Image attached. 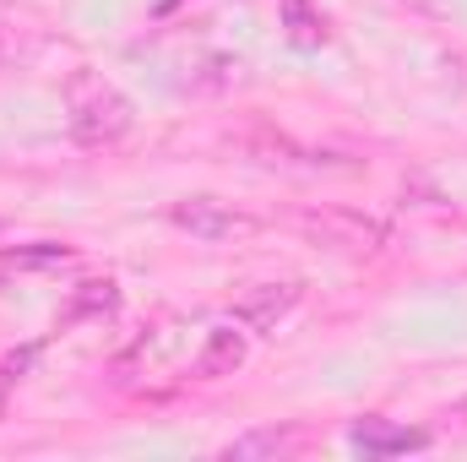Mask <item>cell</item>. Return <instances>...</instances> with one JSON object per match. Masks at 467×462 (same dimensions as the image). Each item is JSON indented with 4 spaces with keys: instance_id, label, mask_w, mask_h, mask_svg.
<instances>
[{
    "instance_id": "obj_4",
    "label": "cell",
    "mask_w": 467,
    "mask_h": 462,
    "mask_svg": "<svg viewBox=\"0 0 467 462\" xmlns=\"http://www.w3.org/2000/svg\"><path fill=\"white\" fill-rule=\"evenodd\" d=\"M299 283H266V289H255V294H244L239 299V310H234V321L239 327H250V332H272L294 305H299Z\"/></svg>"
},
{
    "instance_id": "obj_9",
    "label": "cell",
    "mask_w": 467,
    "mask_h": 462,
    "mask_svg": "<svg viewBox=\"0 0 467 462\" xmlns=\"http://www.w3.org/2000/svg\"><path fill=\"white\" fill-rule=\"evenodd\" d=\"M88 310H115V283H109V278H104V283H82L71 316H88Z\"/></svg>"
},
{
    "instance_id": "obj_7",
    "label": "cell",
    "mask_w": 467,
    "mask_h": 462,
    "mask_svg": "<svg viewBox=\"0 0 467 462\" xmlns=\"http://www.w3.org/2000/svg\"><path fill=\"white\" fill-rule=\"evenodd\" d=\"M283 27H288V44H299V49H316L327 38V22L310 0H283Z\"/></svg>"
},
{
    "instance_id": "obj_8",
    "label": "cell",
    "mask_w": 467,
    "mask_h": 462,
    "mask_svg": "<svg viewBox=\"0 0 467 462\" xmlns=\"http://www.w3.org/2000/svg\"><path fill=\"white\" fill-rule=\"evenodd\" d=\"M288 446V430H255V436H239L223 446V457L229 462H244V457H277Z\"/></svg>"
},
{
    "instance_id": "obj_10",
    "label": "cell",
    "mask_w": 467,
    "mask_h": 462,
    "mask_svg": "<svg viewBox=\"0 0 467 462\" xmlns=\"http://www.w3.org/2000/svg\"><path fill=\"white\" fill-rule=\"evenodd\" d=\"M457 414H462V419H467V403H462V408H457Z\"/></svg>"
},
{
    "instance_id": "obj_6",
    "label": "cell",
    "mask_w": 467,
    "mask_h": 462,
    "mask_svg": "<svg viewBox=\"0 0 467 462\" xmlns=\"http://www.w3.org/2000/svg\"><path fill=\"white\" fill-rule=\"evenodd\" d=\"M0 261H5L11 272H55V267H66V261H71V250H66V245H49V239H38V245L0 250Z\"/></svg>"
},
{
    "instance_id": "obj_5",
    "label": "cell",
    "mask_w": 467,
    "mask_h": 462,
    "mask_svg": "<svg viewBox=\"0 0 467 462\" xmlns=\"http://www.w3.org/2000/svg\"><path fill=\"white\" fill-rule=\"evenodd\" d=\"M348 441L364 452V457H397V452H424V446H430L424 430H402V425H386V419H364V425H353Z\"/></svg>"
},
{
    "instance_id": "obj_2",
    "label": "cell",
    "mask_w": 467,
    "mask_h": 462,
    "mask_svg": "<svg viewBox=\"0 0 467 462\" xmlns=\"http://www.w3.org/2000/svg\"><path fill=\"white\" fill-rule=\"evenodd\" d=\"M250 359V327H239V321H223V327H213L207 332V343L196 353V381H218V375H234L239 364Z\"/></svg>"
},
{
    "instance_id": "obj_1",
    "label": "cell",
    "mask_w": 467,
    "mask_h": 462,
    "mask_svg": "<svg viewBox=\"0 0 467 462\" xmlns=\"http://www.w3.org/2000/svg\"><path fill=\"white\" fill-rule=\"evenodd\" d=\"M66 125H71V136L82 147H109V142H119L136 125V110H130V99L104 71L82 66V71L66 77Z\"/></svg>"
},
{
    "instance_id": "obj_3",
    "label": "cell",
    "mask_w": 467,
    "mask_h": 462,
    "mask_svg": "<svg viewBox=\"0 0 467 462\" xmlns=\"http://www.w3.org/2000/svg\"><path fill=\"white\" fill-rule=\"evenodd\" d=\"M174 224H180L185 234H196V239H234V234L255 229L244 213H229V207L213 202V196H191V202H180V207H174Z\"/></svg>"
}]
</instances>
